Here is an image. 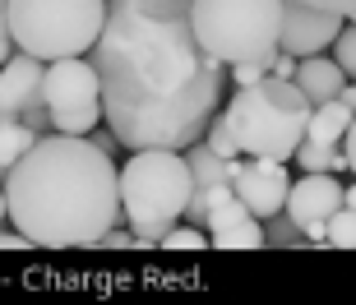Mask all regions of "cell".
Returning a JSON list of instances; mask_svg holds the SVG:
<instances>
[{"label": "cell", "mask_w": 356, "mask_h": 305, "mask_svg": "<svg viewBox=\"0 0 356 305\" xmlns=\"http://www.w3.org/2000/svg\"><path fill=\"white\" fill-rule=\"evenodd\" d=\"M190 5L195 0H106L88 51L102 120L130 153H185L227 93V65L199 47Z\"/></svg>", "instance_id": "1"}, {"label": "cell", "mask_w": 356, "mask_h": 305, "mask_svg": "<svg viewBox=\"0 0 356 305\" xmlns=\"http://www.w3.org/2000/svg\"><path fill=\"white\" fill-rule=\"evenodd\" d=\"M5 208L28 245H97L120 222V167L88 134H42L5 172Z\"/></svg>", "instance_id": "2"}, {"label": "cell", "mask_w": 356, "mask_h": 305, "mask_svg": "<svg viewBox=\"0 0 356 305\" xmlns=\"http://www.w3.org/2000/svg\"><path fill=\"white\" fill-rule=\"evenodd\" d=\"M195 176L176 148H134L120 167V213L139 245H162V231L185 217Z\"/></svg>", "instance_id": "3"}, {"label": "cell", "mask_w": 356, "mask_h": 305, "mask_svg": "<svg viewBox=\"0 0 356 305\" xmlns=\"http://www.w3.org/2000/svg\"><path fill=\"white\" fill-rule=\"evenodd\" d=\"M227 125L241 153L250 158H273L287 162L296 144L305 139V120H310V102L291 79L264 74L259 83H245L227 102Z\"/></svg>", "instance_id": "4"}, {"label": "cell", "mask_w": 356, "mask_h": 305, "mask_svg": "<svg viewBox=\"0 0 356 305\" xmlns=\"http://www.w3.org/2000/svg\"><path fill=\"white\" fill-rule=\"evenodd\" d=\"M282 5L287 0H195L190 5V24H195L199 47L222 60H273L277 33H282Z\"/></svg>", "instance_id": "5"}, {"label": "cell", "mask_w": 356, "mask_h": 305, "mask_svg": "<svg viewBox=\"0 0 356 305\" xmlns=\"http://www.w3.org/2000/svg\"><path fill=\"white\" fill-rule=\"evenodd\" d=\"M106 0H5L10 38L19 51L47 60L83 56L97 42Z\"/></svg>", "instance_id": "6"}, {"label": "cell", "mask_w": 356, "mask_h": 305, "mask_svg": "<svg viewBox=\"0 0 356 305\" xmlns=\"http://www.w3.org/2000/svg\"><path fill=\"white\" fill-rule=\"evenodd\" d=\"M42 102L51 111L56 134H88L102 120V102H97V69L83 56H60L47 60L42 74Z\"/></svg>", "instance_id": "7"}, {"label": "cell", "mask_w": 356, "mask_h": 305, "mask_svg": "<svg viewBox=\"0 0 356 305\" xmlns=\"http://www.w3.org/2000/svg\"><path fill=\"white\" fill-rule=\"evenodd\" d=\"M343 204V186H338V176L333 172H305L301 181H291L287 186V213L291 222L301 226L305 245H324V222H329V213Z\"/></svg>", "instance_id": "8"}, {"label": "cell", "mask_w": 356, "mask_h": 305, "mask_svg": "<svg viewBox=\"0 0 356 305\" xmlns=\"http://www.w3.org/2000/svg\"><path fill=\"white\" fill-rule=\"evenodd\" d=\"M343 28V14H329V10H315V5H301V0H287L282 5V33H277V51L287 56H319L329 51L333 38Z\"/></svg>", "instance_id": "9"}, {"label": "cell", "mask_w": 356, "mask_h": 305, "mask_svg": "<svg viewBox=\"0 0 356 305\" xmlns=\"http://www.w3.org/2000/svg\"><path fill=\"white\" fill-rule=\"evenodd\" d=\"M287 186L291 176L282 162L273 158H250L241 162L236 176H232V190H236V199L245 204V208L264 222V217H273V213H282V204H287Z\"/></svg>", "instance_id": "10"}, {"label": "cell", "mask_w": 356, "mask_h": 305, "mask_svg": "<svg viewBox=\"0 0 356 305\" xmlns=\"http://www.w3.org/2000/svg\"><path fill=\"white\" fill-rule=\"evenodd\" d=\"M42 74H47V65L28 51L10 56L0 65V120H24L28 111L47 106L42 102Z\"/></svg>", "instance_id": "11"}, {"label": "cell", "mask_w": 356, "mask_h": 305, "mask_svg": "<svg viewBox=\"0 0 356 305\" xmlns=\"http://www.w3.org/2000/svg\"><path fill=\"white\" fill-rule=\"evenodd\" d=\"M291 83L305 93V102L315 106V102H329V97L343 93L347 74H343V65H338V60H329V56H301V60H296Z\"/></svg>", "instance_id": "12"}, {"label": "cell", "mask_w": 356, "mask_h": 305, "mask_svg": "<svg viewBox=\"0 0 356 305\" xmlns=\"http://www.w3.org/2000/svg\"><path fill=\"white\" fill-rule=\"evenodd\" d=\"M347 125H352V111L343 106V97H329V102H315L310 106V120H305V139H315L324 148H338L343 144Z\"/></svg>", "instance_id": "13"}, {"label": "cell", "mask_w": 356, "mask_h": 305, "mask_svg": "<svg viewBox=\"0 0 356 305\" xmlns=\"http://www.w3.org/2000/svg\"><path fill=\"white\" fill-rule=\"evenodd\" d=\"M185 162H190V176H195V186H218V181H232L241 167V158H218L204 139L185 148Z\"/></svg>", "instance_id": "14"}, {"label": "cell", "mask_w": 356, "mask_h": 305, "mask_svg": "<svg viewBox=\"0 0 356 305\" xmlns=\"http://www.w3.org/2000/svg\"><path fill=\"white\" fill-rule=\"evenodd\" d=\"M296 167H305V172H347V153H343V144L338 148H324V144H315V139H301L296 144Z\"/></svg>", "instance_id": "15"}, {"label": "cell", "mask_w": 356, "mask_h": 305, "mask_svg": "<svg viewBox=\"0 0 356 305\" xmlns=\"http://www.w3.org/2000/svg\"><path fill=\"white\" fill-rule=\"evenodd\" d=\"M38 139H42V134H38V130H28L24 120H0V167L10 172L14 162L24 158L33 144H38Z\"/></svg>", "instance_id": "16"}, {"label": "cell", "mask_w": 356, "mask_h": 305, "mask_svg": "<svg viewBox=\"0 0 356 305\" xmlns=\"http://www.w3.org/2000/svg\"><path fill=\"white\" fill-rule=\"evenodd\" d=\"M324 245H338V250H356V208L338 204L324 222Z\"/></svg>", "instance_id": "17"}, {"label": "cell", "mask_w": 356, "mask_h": 305, "mask_svg": "<svg viewBox=\"0 0 356 305\" xmlns=\"http://www.w3.org/2000/svg\"><path fill=\"white\" fill-rule=\"evenodd\" d=\"M199 139H204L218 158H241V148H236V139H232L227 116H209V125H204V134H199Z\"/></svg>", "instance_id": "18"}, {"label": "cell", "mask_w": 356, "mask_h": 305, "mask_svg": "<svg viewBox=\"0 0 356 305\" xmlns=\"http://www.w3.org/2000/svg\"><path fill=\"white\" fill-rule=\"evenodd\" d=\"M264 245H305V236L287 213H273V217H264Z\"/></svg>", "instance_id": "19"}, {"label": "cell", "mask_w": 356, "mask_h": 305, "mask_svg": "<svg viewBox=\"0 0 356 305\" xmlns=\"http://www.w3.org/2000/svg\"><path fill=\"white\" fill-rule=\"evenodd\" d=\"M162 245H167V250H204V245H209V231H204V226H167V231H162Z\"/></svg>", "instance_id": "20"}, {"label": "cell", "mask_w": 356, "mask_h": 305, "mask_svg": "<svg viewBox=\"0 0 356 305\" xmlns=\"http://www.w3.org/2000/svg\"><path fill=\"white\" fill-rule=\"evenodd\" d=\"M333 60L343 65L347 79H356V24L352 28H338V38H333Z\"/></svg>", "instance_id": "21"}, {"label": "cell", "mask_w": 356, "mask_h": 305, "mask_svg": "<svg viewBox=\"0 0 356 305\" xmlns=\"http://www.w3.org/2000/svg\"><path fill=\"white\" fill-rule=\"evenodd\" d=\"M232 69V79H236V88H245V83H259L268 74V65L264 60H241V65H227Z\"/></svg>", "instance_id": "22"}, {"label": "cell", "mask_w": 356, "mask_h": 305, "mask_svg": "<svg viewBox=\"0 0 356 305\" xmlns=\"http://www.w3.org/2000/svg\"><path fill=\"white\" fill-rule=\"evenodd\" d=\"M301 5H315V10L343 14V19H356V0H301Z\"/></svg>", "instance_id": "23"}, {"label": "cell", "mask_w": 356, "mask_h": 305, "mask_svg": "<svg viewBox=\"0 0 356 305\" xmlns=\"http://www.w3.org/2000/svg\"><path fill=\"white\" fill-rule=\"evenodd\" d=\"M268 74H277V79H291V74H296V56L273 51V60H268Z\"/></svg>", "instance_id": "24"}, {"label": "cell", "mask_w": 356, "mask_h": 305, "mask_svg": "<svg viewBox=\"0 0 356 305\" xmlns=\"http://www.w3.org/2000/svg\"><path fill=\"white\" fill-rule=\"evenodd\" d=\"M14 56V38H10V19H5V0H0V65Z\"/></svg>", "instance_id": "25"}, {"label": "cell", "mask_w": 356, "mask_h": 305, "mask_svg": "<svg viewBox=\"0 0 356 305\" xmlns=\"http://www.w3.org/2000/svg\"><path fill=\"white\" fill-rule=\"evenodd\" d=\"M343 153H347V172H356V116H352V125H347V134H343Z\"/></svg>", "instance_id": "26"}, {"label": "cell", "mask_w": 356, "mask_h": 305, "mask_svg": "<svg viewBox=\"0 0 356 305\" xmlns=\"http://www.w3.org/2000/svg\"><path fill=\"white\" fill-rule=\"evenodd\" d=\"M24 245H28V236L19 231V226H14V231H5V226H0V250H24Z\"/></svg>", "instance_id": "27"}, {"label": "cell", "mask_w": 356, "mask_h": 305, "mask_svg": "<svg viewBox=\"0 0 356 305\" xmlns=\"http://www.w3.org/2000/svg\"><path fill=\"white\" fill-rule=\"evenodd\" d=\"M338 97H343V106L356 116V83H343V93H338Z\"/></svg>", "instance_id": "28"}, {"label": "cell", "mask_w": 356, "mask_h": 305, "mask_svg": "<svg viewBox=\"0 0 356 305\" xmlns=\"http://www.w3.org/2000/svg\"><path fill=\"white\" fill-rule=\"evenodd\" d=\"M92 144H97V148H102V153H111V148H116V134H111V130H106V134H97V139H92Z\"/></svg>", "instance_id": "29"}, {"label": "cell", "mask_w": 356, "mask_h": 305, "mask_svg": "<svg viewBox=\"0 0 356 305\" xmlns=\"http://www.w3.org/2000/svg\"><path fill=\"white\" fill-rule=\"evenodd\" d=\"M343 204H347V208H356V186H347V190H343Z\"/></svg>", "instance_id": "30"}, {"label": "cell", "mask_w": 356, "mask_h": 305, "mask_svg": "<svg viewBox=\"0 0 356 305\" xmlns=\"http://www.w3.org/2000/svg\"><path fill=\"white\" fill-rule=\"evenodd\" d=\"M5 217H10V208H5V186H0V222H5Z\"/></svg>", "instance_id": "31"}, {"label": "cell", "mask_w": 356, "mask_h": 305, "mask_svg": "<svg viewBox=\"0 0 356 305\" xmlns=\"http://www.w3.org/2000/svg\"><path fill=\"white\" fill-rule=\"evenodd\" d=\"M0 186H5V167H0Z\"/></svg>", "instance_id": "32"}]
</instances>
